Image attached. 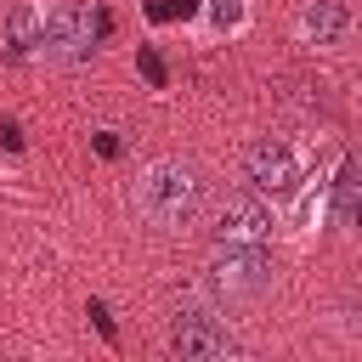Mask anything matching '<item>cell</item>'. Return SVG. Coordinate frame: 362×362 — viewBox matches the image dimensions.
<instances>
[{
	"label": "cell",
	"instance_id": "6da1fadb",
	"mask_svg": "<svg viewBox=\"0 0 362 362\" xmlns=\"http://www.w3.org/2000/svg\"><path fill=\"white\" fill-rule=\"evenodd\" d=\"M136 215L153 226V232H181L204 215L209 204V181L198 164L187 158H153L141 175H136V192H130Z\"/></svg>",
	"mask_w": 362,
	"mask_h": 362
},
{
	"label": "cell",
	"instance_id": "7a4b0ae2",
	"mask_svg": "<svg viewBox=\"0 0 362 362\" xmlns=\"http://www.w3.org/2000/svg\"><path fill=\"white\" fill-rule=\"evenodd\" d=\"M113 34V11L107 6H57V11H45V34H40V51L51 57V62H62V68H79V62H90L96 57V45Z\"/></svg>",
	"mask_w": 362,
	"mask_h": 362
},
{
	"label": "cell",
	"instance_id": "3957f363",
	"mask_svg": "<svg viewBox=\"0 0 362 362\" xmlns=\"http://www.w3.org/2000/svg\"><path fill=\"white\" fill-rule=\"evenodd\" d=\"M272 255L266 243H215V255L204 260V294L215 300H260L272 288Z\"/></svg>",
	"mask_w": 362,
	"mask_h": 362
},
{
	"label": "cell",
	"instance_id": "277c9868",
	"mask_svg": "<svg viewBox=\"0 0 362 362\" xmlns=\"http://www.w3.org/2000/svg\"><path fill=\"white\" fill-rule=\"evenodd\" d=\"M170 351L187 356V362H226V356H238L243 345H238V334H232L215 311H204V305H181L175 322H170Z\"/></svg>",
	"mask_w": 362,
	"mask_h": 362
},
{
	"label": "cell",
	"instance_id": "5b68a950",
	"mask_svg": "<svg viewBox=\"0 0 362 362\" xmlns=\"http://www.w3.org/2000/svg\"><path fill=\"white\" fill-rule=\"evenodd\" d=\"M243 175H249V187L260 198H288L300 187V153L288 141H277V136H260L243 153Z\"/></svg>",
	"mask_w": 362,
	"mask_h": 362
},
{
	"label": "cell",
	"instance_id": "8992f818",
	"mask_svg": "<svg viewBox=\"0 0 362 362\" xmlns=\"http://www.w3.org/2000/svg\"><path fill=\"white\" fill-rule=\"evenodd\" d=\"M272 209L260 204V192H226L209 215V238L215 243H272Z\"/></svg>",
	"mask_w": 362,
	"mask_h": 362
},
{
	"label": "cell",
	"instance_id": "52a82bcc",
	"mask_svg": "<svg viewBox=\"0 0 362 362\" xmlns=\"http://www.w3.org/2000/svg\"><path fill=\"white\" fill-rule=\"evenodd\" d=\"M300 34H305L311 45H339V40L351 34V6H345V0H305Z\"/></svg>",
	"mask_w": 362,
	"mask_h": 362
},
{
	"label": "cell",
	"instance_id": "ba28073f",
	"mask_svg": "<svg viewBox=\"0 0 362 362\" xmlns=\"http://www.w3.org/2000/svg\"><path fill=\"white\" fill-rule=\"evenodd\" d=\"M40 34H45V17H40L28 0H17V6L6 11V62L34 57V51H40Z\"/></svg>",
	"mask_w": 362,
	"mask_h": 362
},
{
	"label": "cell",
	"instance_id": "9c48e42d",
	"mask_svg": "<svg viewBox=\"0 0 362 362\" xmlns=\"http://www.w3.org/2000/svg\"><path fill=\"white\" fill-rule=\"evenodd\" d=\"M334 204L339 215H351V226H362V158H345L334 175Z\"/></svg>",
	"mask_w": 362,
	"mask_h": 362
},
{
	"label": "cell",
	"instance_id": "30bf717a",
	"mask_svg": "<svg viewBox=\"0 0 362 362\" xmlns=\"http://www.w3.org/2000/svg\"><path fill=\"white\" fill-rule=\"evenodd\" d=\"M198 6L204 0H147V17L153 23H187V17H198Z\"/></svg>",
	"mask_w": 362,
	"mask_h": 362
},
{
	"label": "cell",
	"instance_id": "8fae6325",
	"mask_svg": "<svg viewBox=\"0 0 362 362\" xmlns=\"http://www.w3.org/2000/svg\"><path fill=\"white\" fill-rule=\"evenodd\" d=\"M136 68H141V79H147L153 90H164V85H170V68H164V57H158L153 45H136Z\"/></svg>",
	"mask_w": 362,
	"mask_h": 362
},
{
	"label": "cell",
	"instance_id": "7c38bea8",
	"mask_svg": "<svg viewBox=\"0 0 362 362\" xmlns=\"http://www.w3.org/2000/svg\"><path fill=\"white\" fill-rule=\"evenodd\" d=\"M209 23H215L221 34L243 28V0H209Z\"/></svg>",
	"mask_w": 362,
	"mask_h": 362
},
{
	"label": "cell",
	"instance_id": "4fadbf2b",
	"mask_svg": "<svg viewBox=\"0 0 362 362\" xmlns=\"http://www.w3.org/2000/svg\"><path fill=\"white\" fill-rule=\"evenodd\" d=\"M85 317L96 322V334H102L107 345H119V328H113V317H107V305H102V300H90V305H85Z\"/></svg>",
	"mask_w": 362,
	"mask_h": 362
},
{
	"label": "cell",
	"instance_id": "5bb4252c",
	"mask_svg": "<svg viewBox=\"0 0 362 362\" xmlns=\"http://www.w3.org/2000/svg\"><path fill=\"white\" fill-rule=\"evenodd\" d=\"M90 147H96L102 158H119V153H124V141H119V130H96V136H90Z\"/></svg>",
	"mask_w": 362,
	"mask_h": 362
},
{
	"label": "cell",
	"instance_id": "9a60e30c",
	"mask_svg": "<svg viewBox=\"0 0 362 362\" xmlns=\"http://www.w3.org/2000/svg\"><path fill=\"white\" fill-rule=\"evenodd\" d=\"M0 147L6 153H23V124L17 119H0Z\"/></svg>",
	"mask_w": 362,
	"mask_h": 362
}]
</instances>
